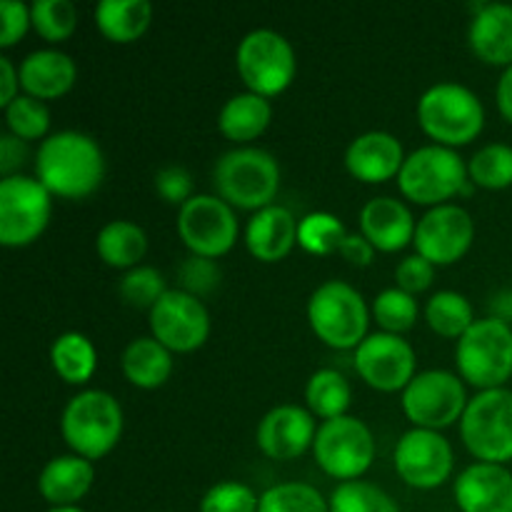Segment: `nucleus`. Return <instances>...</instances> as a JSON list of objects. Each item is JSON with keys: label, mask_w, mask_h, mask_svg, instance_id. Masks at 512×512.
Wrapping results in <instances>:
<instances>
[{"label": "nucleus", "mask_w": 512, "mask_h": 512, "mask_svg": "<svg viewBox=\"0 0 512 512\" xmlns=\"http://www.w3.org/2000/svg\"><path fill=\"white\" fill-rule=\"evenodd\" d=\"M355 370L370 388L398 393L415 378V350L403 335L370 333L355 348Z\"/></svg>", "instance_id": "16"}, {"label": "nucleus", "mask_w": 512, "mask_h": 512, "mask_svg": "<svg viewBox=\"0 0 512 512\" xmlns=\"http://www.w3.org/2000/svg\"><path fill=\"white\" fill-rule=\"evenodd\" d=\"M178 235L185 248L203 258H220L238 240V218L233 205L220 195L195 193L178 210Z\"/></svg>", "instance_id": "13"}, {"label": "nucleus", "mask_w": 512, "mask_h": 512, "mask_svg": "<svg viewBox=\"0 0 512 512\" xmlns=\"http://www.w3.org/2000/svg\"><path fill=\"white\" fill-rule=\"evenodd\" d=\"M495 100H498V108L503 113V118L512 123V65L503 70L498 80V88H495Z\"/></svg>", "instance_id": "49"}, {"label": "nucleus", "mask_w": 512, "mask_h": 512, "mask_svg": "<svg viewBox=\"0 0 512 512\" xmlns=\"http://www.w3.org/2000/svg\"><path fill=\"white\" fill-rule=\"evenodd\" d=\"M20 88V73L15 70L13 60L8 55H0V105H10L18 98Z\"/></svg>", "instance_id": "48"}, {"label": "nucleus", "mask_w": 512, "mask_h": 512, "mask_svg": "<svg viewBox=\"0 0 512 512\" xmlns=\"http://www.w3.org/2000/svg\"><path fill=\"white\" fill-rule=\"evenodd\" d=\"M258 512H330V500L308 483H278L260 495Z\"/></svg>", "instance_id": "36"}, {"label": "nucleus", "mask_w": 512, "mask_h": 512, "mask_svg": "<svg viewBox=\"0 0 512 512\" xmlns=\"http://www.w3.org/2000/svg\"><path fill=\"white\" fill-rule=\"evenodd\" d=\"M5 123L8 130L20 140H40L48 138L50 128V110L43 100L33 95H18L10 105H5Z\"/></svg>", "instance_id": "39"}, {"label": "nucleus", "mask_w": 512, "mask_h": 512, "mask_svg": "<svg viewBox=\"0 0 512 512\" xmlns=\"http://www.w3.org/2000/svg\"><path fill=\"white\" fill-rule=\"evenodd\" d=\"M235 65L245 88L263 98L283 93L298 73L295 48L273 28H255L245 33L235 50Z\"/></svg>", "instance_id": "8"}, {"label": "nucleus", "mask_w": 512, "mask_h": 512, "mask_svg": "<svg viewBox=\"0 0 512 512\" xmlns=\"http://www.w3.org/2000/svg\"><path fill=\"white\" fill-rule=\"evenodd\" d=\"M150 333L170 353H193L208 340L210 313L195 295L168 288V293L150 310Z\"/></svg>", "instance_id": "14"}, {"label": "nucleus", "mask_w": 512, "mask_h": 512, "mask_svg": "<svg viewBox=\"0 0 512 512\" xmlns=\"http://www.w3.org/2000/svg\"><path fill=\"white\" fill-rule=\"evenodd\" d=\"M418 123L438 145L445 148L468 145L485 128L483 100L468 85L443 80L430 85L420 95Z\"/></svg>", "instance_id": "3"}, {"label": "nucleus", "mask_w": 512, "mask_h": 512, "mask_svg": "<svg viewBox=\"0 0 512 512\" xmlns=\"http://www.w3.org/2000/svg\"><path fill=\"white\" fill-rule=\"evenodd\" d=\"M270 120H273V105L268 98L258 93H245L233 95L225 100L218 115V128L220 133L235 143H248L263 135L268 130Z\"/></svg>", "instance_id": "27"}, {"label": "nucleus", "mask_w": 512, "mask_h": 512, "mask_svg": "<svg viewBox=\"0 0 512 512\" xmlns=\"http://www.w3.org/2000/svg\"><path fill=\"white\" fill-rule=\"evenodd\" d=\"M260 495L238 480H220L200 500V512H258Z\"/></svg>", "instance_id": "41"}, {"label": "nucleus", "mask_w": 512, "mask_h": 512, "mask_svg": "<svg viewBox=\"0 0 512 512\" xmlns=\"http://www.w3.org/2000/svg\"><path fill=\"white\" fill-rule=\"evenodd\" d=\"M473 53L488 65H512V3H480L470 20Z\"/></svg>", "instance_id": "24"}, {"label": "nucleus", "mask_w": 512, "mask_h": 512, "mask_svg": "<svg viewBox=\"0 0 512 512\" xmlns=\"http://www.w3.org/2000/svg\"><path fill=\"white\" fill-rule=\"evenodd\" d=\"M95 25L113 43H133L148 30L153 5L148 0H100L93 10Z\"/></svg>", "instance_id": "28"}, {"label": "nucleus", "mask_w": 512, "mask_h": 512, "mask_svg": "<svg viewBox=\"0 0 512 512\" xmlns=\"http://www.w3.org/2000/svg\"><path fill=\"white\" fill-rule=\"evenodd\" d=\"M475 238L473 215L463 205L445 203L430 208L415 228V250L433 265H453L470 250Z\"/></svg>", "instance_id": "17"}, {"label": "nucleus", "mask_w": 512, "mask_h": 512, "mask_svg": "<svg viewBox=\"0 0 512 512\" xmlns=\"http://www.w3.org/2000/svg\"><path fill=\"white\" fill-rule=\"evenodd\" d=\"M193 175L183 165H165L155 173V193L170 205H178L183 208L190 198H193Z\"/></svg>", "instance_id": "43"}, {"label": "nucleus", "mask_w": 512, "mask_h": 512, "mask_svg": "<svg viewBox=\"0 0 512 512\" xmlns=\"http://www.w3.org/2000/svg\"><path fill=\"white\" fill-rule=\"evenodd\" d=\"M340 255L350 265H355V268H365V265L373 263L375 245L363 233H348V238L340 245Z\"/></svg>", "instance_id": "47"}, {"label": "nucleus", "mask_w": 512, "mask_h": 512, "mask_svg": "<svg viewBox=\"0 0 512 512\" xmlns=\"http://www.w3.org/2000/svg\"><path fill=\"white\" fill-rule=\"evenodd\" d=\"M468 403L463 380L450 370H423L403 390V410L415 428H448L463 418Z\"/></svg>", "instance_id": "12"}, {"label": "nucleus", "mask_w": 512, "mask_h": 512, "mask_svg": "<svg viewBox=\"0 0 512 512\" xmlns=\"http://www.w3.org/2000/svg\"><path fill=\"white\" fill-rule=\"evenodd\" d=\"M318 425L310 410L300 405L283 403L263 415L258 425V448L273 460H295L313 448Z\"/></svg>", "instance_id": "18"}, {"label": "nucleus", "mask_w": 512, "mask_h": 512, "mask_svg": "<svg viewBox=\"0 0 512 512\" xmlns=\"http://www.w3.org/2000/svg\"><path fill=\"white\" fill-rule=\"evenodd\" d=\"M95 480L93 460L83 455H58L48 460L38 475V490L53 508H70L78 505L90 493Z\"/></svg>", "instance_id": "25"}, {"label": "nucleus", "mask_w": 512, "mask_h": 512, "mask_svg": "<svg viewBox=\"0 0 512 512\" xmlns=\"http://www.w3.org/2000/svg\"><path fill=\"white\" fill-rule=\"evenodd\" d=\"M455 365L460 378L478 390L505 388L512 375V328L500 318L475 320L458 340Z\"/></svg>", "instance_id": "6"}, {"label": "nucleus", "mask_w": 512, "mask_h": 512, "mask_svg": "<svg viewBox=\"0 0 512 512\" xmlns=\"http://www.w3.org/2000/svg\"><path fill=\"white\" fill-rule=\"evenodd\" d=\"M53 215V195L30 175L0 180V243L25 248L45 233Z\"/></svg>", "instance_id": "10"}, {"label": "nucleus", "mask_w": 512, "mask_h": 512, "mask_svg": "<svg viewBox=\"0 0 512 512\" xmlns=\"http://www.w3.org/2000/svg\"><path fill=\"white\" fill-rule=\"evenodd\" d=\"M215 195L240 210H263L273 205L280 190V165L273 153L240 145L218 158L213 168Z\"/></svg>", "instance_id": "2"}, {"label": "nucleus", "mask_w": 512, "mask_h": 512, "mask_svg": "<svg viewBox=\"0 0 512 512\" xmlns=\"http://www.w3.org/2000/svg\"><path fill=\"white\" fill-rule=\"evenodd\" d=\"M50 363L53 370L70 385H83L93 378L95 368H98V350H95L93 340L83 333L58 335L50 345Z\"/></svg>", "instance_id": "30"}, {"label": "nucleus", "mask_w": 512, "mask_h": 512, "mask_svg": "<svg viewBox=\"0 0 512 512\" xmlns=\"http://www.w3.org/2000/svg\"><path fill=\"white\" fill-rule=\"evenodd\" d=\"M33 25L30 20V5L20 0H0V48H10L18 43L28 28Z\"/></svg>", "instance_id": "45"}, {"label": "nucleus", "mask_w": 512, "mask_h": 512, "mask_svg": "<svg viewBox=\"0 0 512 512\" xmlns=\"http://www.w3.org/2000/svg\"><path fill=\"white\" fill-rule=\"evenodd\" d=\"M120 298L138 310H153V305L168 293L165 288V278L160 275L158 268L153 265H135V268L125 270L120 278Z\"/></svg>", "instance_id": "40"}, {"label": "nucleus", "mask_w": 512, "mask_h": 512, "mask_svg": "<svg viewBox=\"0 0 512 512\" xmlns=\"http://www.w3.org/2000/svg\"><path fill=\"white\" fill-rule=\"evenodd\" d=\"M25 158H28V145H25V140L15 138L13 133H5L0 138V173H3V178L18 175L15 170L25 163Z\"/></svg>", "instance_id": "46"}, {"label": "nucleus", "mask_w": 512, "mask_h": 512, "mask_svg": "<svg viewBox=\"0 0 512 512\" xmlns=\"http://www.w3.org/2000/svg\"><path fill=\"white\" fill-rule=\"evenodd\" d=\"M470 183L488 190H503L512 185V145L488 143L468 160Z\"/></svg>", "instance_id": "34"}, {"label": "nucleus", "mask_w": 512, "mask_h": 512, "mask_svg": "<svg viewBox=\"0 0 512 512\" xmlns=\"http://www.w3.org/2000/svg\"><path fill=\"white\" fill-rule=\"evenodd\" d=\"M373 318L378 320L383 333L403 335L418 320V300H415V295L400 290L398 285L395 288H385L375 295Z\"/></svg>", "instance_id": "37"}, {"label": "nucleus", "mask_w": 512, "mask_h": 512, "mask_svg": "<svg viewBox=\"0 0 512 512\" xmlns=\"http://www.w3.org/2000/svg\"><path fill=\"white\" fill-rule=\"evenodd\" d=\"M425 320L443 338H463L475 323L470 300L458 290H440L425 305Z\"/></svg>", "instance_id": "32"}, {"label": "nucleus", "mask_w": 512, "mask_h": 512, "mask_svg": "<svg viewBox=\"0 0 512 512\" xmlns=\"http://www.w3.org/2000/svg\"><path fill=\"white\" fill-rule=\"evenodd\" d=\"M60 433L75 455L100 460L120 443L123 408L105 390H80L63 408Z\"/></svg>", "instance_id": "4"}, {"label": "nucleus", "mask_w": 512, "mask_h": 512, "mask_svg": "<svg viewBox=\"0 0 512 512\" xmlns=\"http://www.w3.org/2000/svg\"><path fill=\"white\" fill-rule=\"evenodd\" d=\"M120 368L135 388L155 390L168 383L173 373V353L153 335H140L125 345Z\"/></svg>", "instance_id": "26"}, {"label": "nucleus", "mask_w": 512, "mask_h": 512, "mask_svg": "<svg viewBox=\"0 0 512 512\" xmlns=\"http://www.w3.org/2000/svg\"><path fill=\"white\" fill-rule=\"evenodd\" d=\"M20 88L38 100H53L68 93L78 78V65L58 48L33 50L18 68Z\"/></svg>", "instance_id": "22"}, {"label": "nucleus", "mask_w": 512, "mask_h": 512, "mask_svg": "<svg viewBox=\"0 0 512 512\" xmlns=\"http://www.w3.org/2000/svg\"><path fill=\"white\" fill-rule=\"evenodd\" d=\"M300 220L285 205H268L253 213L245 225V245L250 255L263 263H278L298 243Z\"/></svg>", "instance_id": "23"}, {"label": "nucleus", "mask_w": 512, "mask_h": 512, "mask_svg": "<svg viewBox=\"0 0 512 512\" xmlns=\"http://www.w3.org/2000/svg\"><path fill=\"white\" fill-rule=\"evenodd\" d=\"M308 320L325 345L350 350L368 338L370 310L358 288L345 280H325L310 295Z\"/></svg>", "instance_id": "5"}, {"label": "nucleus", "mask_w": 512, "mask_h": 512, "mask_svg": "<svg viewBox=\"0 0 512 512\" xmlns=\"http://www.w3.org/2000/svg\"><path fill=\"white\" fill-rule=\"evenodd\" d=\"M105 175V155L98 140L83 130H58L40 143L35 153V178L68 200H80L100 188Z\"/></svg>", "instance_id": "1"}, {"label": "nucleus", "mask_w": 512, "mask_h": 512, "mask_svg": "<svg viewBox=\"0 0 512 512\" xmlns=\"http://www.w3.org/2000/svg\"><path fill=\"white\" fill-rule=\"evenodd\" d=\"M95 250L110 268L130 270L148 253V235L133 220H110L98 230Z\"/></svg>", "instance_id": "29"}, {"label": "nucleus", "mask_w": 512, "mask_h": 512, "mask_svg": "<svg viewBox=\"0 0 512 512\" xmlns=\"http://www.w3.org/2000/svg\"><path fill=\"white\" fill-rule=\"evenodd\" d=\"M48 512H85V510H80L78 505H70V508H50Z\"/></svg>", "instance_id": "50"}, {"label": "nucleus", "mask_w": 512, "mask_h": 512, "mask_svg": "<svg viewBox=\"0 0 512 512\" xmlns=\"http://www.w3.org/2000/svg\"><path fill=\"white\" fill-rule=\"evenodd\" d=\"M395 470L418 490L440 488L453 473V445L440 430L413 428L395 445Z\"/></svg>", "instance_id": "15"}, {"label": "nucleus", "mask_w": 512, "mask_h": 512, "mask_svg": "<svg viewBox=\"0 0 512 512\" xmlns=\"http://www.w3.org/2000/svg\"><path fill=\"white\" fill-rule=\"evenodd\" d=\"M30 20L40 38L48 43H60L75 33L78 8L70 0H35L30 5Z\"/></svg>", "instance_id": "38"}, {"label": "nucleus", "mask_w": 512, "mask_h": 512, "mask_svg": "<svg viewBox=\"0 0 512 512\" xmlns=\"http://www.w3.org/2000/svg\"><path fill=\"white\" fill-rule=\"evenodd\" d=\"M455 503L463 512H512V473L498 463H473L455 478Z\"/></svg>", "instance_id": "19"}, {"label": "nucleus", "mask_w": 512, "mask_h": 512, "mask_svg": "<svg viewBox=\"0 0 512 512\" xmlns=\"http://www.w3.org/2000/svg\"><path fill=\"white\" fill-rule=\"evenodd\" d=\"M330 512H400L398 503L368 480L340 483L330 495Z\"/></svg>", "instance_id": "35"}, {"label": "nucleus", "mask_w": 512, "mask_h": 512, "mask_svg": "<svg viewBox=\"0 0 512 512\" xmlns=\"http://www.w3.org/2000/svg\"><path fill=\"white\" fill-rule=\"evenodd\" d=\"M415 228L418 223L408 205L390 195L370 198L360 210V233L375 245V250L383 253H398L413 243Z\"/></svg>", "instance_id": "21"}, {"label": "nucleus", "mask_w": 512, "mask_h": 512, "mask_svg": "<svg viewBox=\"0 0 512 512\" xmlns=\"http://www.w3.org/2000/svg\"><path fill=\"white\" fill-rule=\"evenodd\" d=\"M405 158L408 155H405L403 143L393 133L368 130L350 140L348 150H345V168L353 178L375 185L398 178Z\"/></svg>", "instance_id": "20"}, {"label": "nucleus", "mask_w": 512, "mask_h": 512, "mask_svg": "<svg viewBox=\"0 0 512 512\" xmlns=\"http://www.w3.org/2000/svg\"><path fill=\"white\" fill-rule=\"evenodd\" d=\"M348 238V228L333 213H308L298 223V245L310 255L340 253V245Z\"/></svg>", "instance_id": "33"}, {"label": "nucleus", "mask_w": 512, "mask_h": 512, "mask_svg": "<svg viewBox=\"0 0 512 512\" xmlns=\"http://www.w3.org/2000/svg\"><path fill=\"white\" fill-rule=\"evenodd\" d=\"M220 278H223V273H220V268L215 265V260L203 258V255L190 253L178 268L180 290H185V293L195 295V298L200 300L218 288Z\"/></svg>", "instance_id": "42"}, {"label": "nucleus", "mask_w": 512, "mask_h": 512, "mask_svg": "<svg viewBox=\"0 0 512 512\" xmlns=\"http://www.w3.org/2000/svg\"><path fill=\"white\" fill-rule=\"evenodd\" d=\"M305 400H308L310 413L323 420H333L348 415L353 390L340 370L320 368L310 375L308 385H305Z\"/></svg>", "instance_id": "31"}, {"label": "nucleus", "mask_w": 512, "mask_h": 512, "mask_svg": "<svg viewBox=\"0 0 512 512\" xmlns=\"http://www.w3.org/2000/svg\"><path fill=\"white\" fill-rule=\"evenodd\" d=\"M463 443L480 463L512 460V390H480L460 418Z\"/></svg>", "instance_id": "9"}, {"label": "nucleus", "mask_w": 512, "mask_h": 512, "mask_svg": "<svg viewBox=\"0 0 512 512\" xmlns=\"http://www.w3.org/2000/svg\"><path fill=\"white\" fill-rule=\"evenodd\" d=\"M510 308H512V290H510Z\"/></svg>", "instance_id": "51"}, {"label": "nucleus", "mask_w": 512, "mask_h": 512, "mask_svg": "<svg viewBox=\"0 0 512 512\" xmlns=\"http://www.w3.org/2000/svg\"><path fill=\"white\" fill-rule=\"evenodd\" d=\"M435 280V265L423 255H408L395 268V283L400 290L410 295H418L428 290Z\"/></svg>", "instance_id": "44"}, {"label": "nucleus", "mask_w": 512, "mask_h": 512, "mask_svg": "<svg viewBox=\"0 0 512 512\" xmlns=\"http://www.w3.org/2000/svg\"><path fill=\"white\" fill-rule=\"evenodd\" d=\"M313 455L320 470L330 478L343 483L363 478L375 460L373 430L353 415L323 420L315 435Z\"/></svg>", "instance_id": "11"}, {"label": "nucleus", "mask_w": 512, "mask_h": 512, "mask_svg": "<svg viewBox=\"0 0 512 512\" xmlns=\"http://www.w3.org/2000/svg\"><path fill=\"white\" fill-rule=\"evenodd\" d=\"M468 183V163L455 148L430 143L415 148L400 168V193L418 205H445Z\"/></svg>", "instance_id": "7"}]
</instances>
